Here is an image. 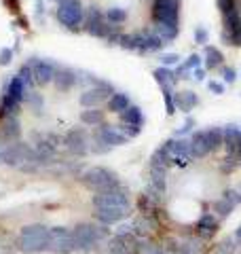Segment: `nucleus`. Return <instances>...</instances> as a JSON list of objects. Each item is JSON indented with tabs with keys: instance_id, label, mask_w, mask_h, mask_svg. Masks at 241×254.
I'll return each mask as SVG.
<instances>
[{
	"instance_id": "obj_1",
	"label": "nucleus",
	"mask_w": 241,
	"mask_h": 254,
	"mask_svg": "<svg viewBox=\"0 0 241 254\" xmlns=\"http://www.w3.org/2000/svg\"><path fill=\"white\" fill-rule=\"evenodd\" d=\"M72 235H74V252H91L95 246L106 242L110 237V231L106 229V225H91V222H80L72 229Z\"/></svg>"
},
{
	"instance_id": "obj_2",
	"label": "nucleus",
	"mask_w": 241,
	"mask_h": 254,
	"mask_svg": "<svg viewBox=\"0 0 241 254\" xmlns=\"http://www.w3.org/2000/svg\"><path fill=\"white\" fill-rule=\"evenodd\" d=\"M49 242H51V233L49 227L45 225H26L19 233L17 240V248L23 254H38L49 250Z\"/></svg>"
},
{
	"instance_id": "obj_3",
	"label": "nucleus",
	"mask_w": 241,
	"mask_h": 254,
	"mask_svg": "<svg viewBox=\"0 0 241 254\" xmlns=\"http://www.w3.org/2000/svg\"><path fill=\"white\" fill-rule=\"evenodd\" d=\"M55 15H58V21L66 30H70V32L83 30L85 6H83L80 0H66V2H60L58 9H55Z\"/></svg>"
},
{
	"instance_id": "obj_4",
	"label": "nucleus",
	"mask_w": 241,
	"mask_h": 254,
	"mask_svg": "<svg viewBox=\"0 0 241 254\" xmlns=\"http://www.w3.org/2000/svg\"><path fill=\"white\" fill-rule=\"evenodd\" d=\"M2 163L13 165V168H23L26 163H36V150L28 142H11L2 150Z\"/></svg>"
},
{
	"instance_id": "obj_5",
	"label": "nucleus",
	"mask_w": 241,
	"mask_h": 254,
	"mask_svg": "<svg viewBox=\"0 0 241 254\" xmlns=\"http://www.w3.org/2000/svg\"><path fill=\"white\" fill-rule=\"evenodd\" d=\"M152 23H167L180 28V0H152Z\"/></svg>"
},
{
	"instance_id": "obj_6",
	"label": "nucleus",
	"mask_w": 241,
	"mask_h": 254,
	"mask_svg": "<svg viewBox=\"0 0 241 254\" xmlns=\"http://www.w3.org/2000/svg\"><path fill=\"white\" fill-rule=\"evenodd\" d=\"M80 182H83V185L89 189V190H93V193H100V190H108V189L120 187L117 174H112L106 168H91V170H87L83 176H80Z\"/></svg>"
},
{
	"instance_id": "obj_7",
	"label": "nucleus",
	"mask_w": 241,
	"mask_h": 254,
	"mask_svg": "<svg viewBox=\"0 0 241 254\" xmlns=\"http://www.w3.org/2000/svg\"><path fill=\"white\" fill-rule=\"evenodd\" d=\"M93 205L95 208H100V205H115V208L129 210V193L125 190L123 185L108 190H100V193L93 195Z\"/></svg>"
},
{
	"instance_id": "obj_8",
	"label": "nucleus",
	"mask_w": 241,
	"mask_h": 254,
	"mask_svg": "<svg viewBox=\"0 0 241 254\" xmlns=\"http://www.w3.org/2000/svg\"><path fill=\"white\" fill-rule=\"evenodd\" d=\"M63 146H66L74 157H85L89 153L91 142H89V136H87V131L83 127H72V129H68L63 133Z\"/></svg>"
},
{
	"instance_id": "obj_9",
	"label": "nucleus",
	"mask_w": 241,
	"mask_h": 254,
	"mask_svg": "<svg viewBox=\"0 0 241 254\" xmlns=\"http://www.w3.org/2000/svg\"><path fill=\"white\" fill-rule=\"evenodd\" d=\"M51 242H49V252L53 254H70L74 252V235L66 227H51Z\"/></svg>"
},
{
	"instance_id": "obj_10",
	"label": "nucleus",
	"mask_w": 241,
	"mask_h": 254,
	"mask_svg": "<svg viewBox=\"0 0 241 254\" xmlns=\"http://www.w3.org/2000/svg\"><path fill=\"white\" fill-rule=\"evenodd\" d=\"M93 140L100 142V144H104V146L112 148V146H123L129 138H127L125 133L119 129V125L102 123V125H98V127L93 129Z\"/></svg>"
},
{
	"instance_id": "obj_11",
	"label": "nucleus",
	"mask_w": 241,
	"mask_h": 254,
	"mask_svg": "<svg viewBox=\"0 0 241 254\" xmlns=\"http://www.w3.org/2000/svg\"><path fill=\"white\" fill-rule=\"evenodd\" d=\"M32 70H34V81L38 87H47L53 83V76H55V64L49 60H38V58H32Z\"/></svg>"
},
{
	"instance_id": "obj_12",
	"label": "nucleus",
	"mask_w": 241,
	"mask_h": 254,
	"mask_svg": "<svg viewBox=\"0 0 241 254\" xmlns=\"http://www.w3.org/2000/svg\"><path fill=\"white\" fill-rule=\"evenodd\" d=\"M53 85L55 89L61 91V93H68L70 89H74L78 85V72L74 68H68V66H60L55 70V76H53Z\"/></svg>"
},
{
	"instance_id": "obj_13",
	"label": "nucleus",
	"mask_w": 241,
	"mask_h": 254,
	"mask_svg": "<svg viewBox=\"0 0 241 254\" xmlns=\"http://www.w3.org/2000/svg\"><path fill=\"white\" fill-rule=\"evenodd\" d=\"M21 138V123L19 119L11 115L0 121V144H11V142H17Z\"/></svg>"
},
{
	"instance_id": "obj_14",
	"label": "nucleus",
	"mask_w": 241,
	"mask_h": 254,
	"mask_svg": "<svg viewBox=\"0 0 241 254\" xmlns=\"http://www.w3.org/2000/svg\"><path fill=\"white\" fill-rule=\"evenodd\" d=\"M127 212L129 210H125V208H115V205H100V208H95V220L102 222V225H119L120 220H123L127 216Z\"/></svg>"
},
{
	"instance_id": "obj_15",
	"label": "nucleus",
	"mask_w": 241,
	"mask_h": 254,
	"mask_svg": "<svg viewBox=\"0 0 241 254\" xmlns=\"http://www.w3.org/2000/svg\"><path fill=\"white\" fill-rule=\"evenodd\" d=\"M214 150L207 142V136H205V129H199V131H192L190 136V155L192 159H205L207 155H212Z\"/></svg>"
},
{
	"instance_id": "obj_16",
	"label": "nucleus",
	"mask_w": 241,
	"mask_h": 254,
	"mask_svg": "<svg viewBox=\"0 0 241 254\" xmlns=\"http://www.w3.org/2000/svg\"><path fill=\"white\" fill-rule=\"evenodd\" d=\"M197 233L201 240H210V237L216 235V231H218V227H220V220L216 218V214H210V212H205V214H201L199 220H197Z\"/></svg>"
},
{
	"instance_id": "obj_17",
	"label": "nucleus",
	"mask_w": 241,
	"mask_h": 254,
	"mask_svg": "<svg viewBox=\"0 0 241 254\" xmlns=\"http://www.w3.org/2000/svg\"><path fill=\"white\" fill-rule=\"evenodd\" d=\"M174 102H176V108L180 113H190L192 108L199 104V98L195 91H174Z\"/></svg>"
},
{
	"instance_id": "obj_18",
	"label": "nucleus",
	"mask_w": 241,
	"mask_h": 254,
	"mask_svg": "<svg viewBox=\"0 0 241 254\" xmlns=\"http://www.w3.org/2000/svg\"><path fill=\"white\" fill-rule=\"evenodd\" d=\"M152 76H155V81L159 83L161 91H174L176 87V81H178V76H176V72H172L170 68L161 66L157 70H152Z\"/></svg>"
},
{
	"instance_id": "obj_19",
	"label": "nucleus",
	"mask_w": 241,
	"mask_h": 254,
	"mask_svg": "<svg viewBox=\"0 0 241 254\" xmlns=\"http://www.w3.org/2000/svg\"><path fill=\"white\" fill-rule=\"evenodd\" d=\"M148 174H150V189L157 193H165L167 189V168L161 165H148Z\"/></svg>"
},
{
	"instance_id": "obj_20",
	"label": "nucleus",
	"mask_w": 241,
	"mask_h": 254,
	"mask_svg": "<svg viewBox=\"0 0 241 254\" xmlns=\"http://www.w3.org/2000/svg\"><path fill=\"white\" fill-rule=\"evenodd\" d=\"M26 91H28V87L23 85V81L21 78L15 74L9 83H6V87H4V93L9 95L11 100H15V102H19V104H23V98H26Z\"/></svg>"
},
{
	"instance_id": "obj_21",
	"label": "nucleus",
	"mask_w": 241,
	"mask_h": 254,
	"mask_svg": "<svg viewBox=\"0 0 241 254\" xmlns=\"http://www.w3.org/2000/svg\"><path fill=\"white\" fill-rule=\"evenodd\" d=\"M106 104H108L110 113L120 115V113H125V110L131 106V98L127 93H123V91H115V93H112V98L106 102Z\"/></svg>"
},
{
	"instance_id": "obj_22",
	"label": "nucleus",
	"mask_w": 241,
	"mask_h": 254,
	"mask_svg": "<svg viewBox=\"0 0 241 254\" xmlns=\"http://www.w3.org/2000/svg\"><path fill=\"white\" fill-rule=\"evenodd\" d=\"M167 43L161 38L159 34H155V32H146V38H144V43L140 45V53H157V51H161L165 47Z\"/></svg>"
},
{
	"instance_id": "obj_23",
	"label": "nucleus",
	"mask_w": 241,
	"mask_h": 254,
	"mask_svg": "<svg viewBox=\"0 0 241 254\" xmlns=\"http://www.w3.org/2000/svg\"><path fill=\"white\" fill-rule=\"evenodd\" d=\"M104 102V98L100 95V91L95 87H89V89H83V93L78 95V104L83 108H98Z\"/></svg>"
},
{
	"instance_id": "obj_24",
	"label": "nucleus",
	"mask_w": 241,
	"mask_h": 254,
	"mask_svg": "<svg viewBox=\"0 0 241 254\" xmlns=\"http://www.w3.org/2000/svg\"><path fill=\"white\" fill-rule=\"evenodd\" d=\"M78 121L87 127H98L104 123V113L100 108H83V113L78 115Z\"/></svg>"
},
{
	"instance_id": "obj_25",
	"label": "nucleus",
	"mask_w": 241,
	"mask_h": 254,
	"mask_svg": "<svg viewBox=\"0 0 241 254\" xmlns=\"http://www.w3.org/2000/svg\"><path fill=\"white\" fill-rule=\"evenodd\" d=\"M23 104H26L34 115H40V110L45 108V98H43V93H38L36 89H28L26 98H23Z\"/></svg>"
},
{
	"instance_id": "obj_26",
	"label": "nucleus",
	"mask_w": 241,
	"mask_h": 254,
	"mask_svg": "<svg viewBox=\"0 0 241 254\" xmlns=\"http://www.w3.org/2000/svg\"><path fill=\"white\" fill-rule=\"evenodd\" d=\"M224 64V55L220 49L216 47H205V70H216V68H222Z\"/></svg>"
},
{
	"instance_id": "obj_27",
	"label": "nucleus",
	"mask_w": 241,
	"mask_h": 254,
	"mask_svg": "<svg viewBox=\"0 0 241 254\" xmlns=\"http://www.w3.org/2000/svg\"><path fill=\"white\" fill-rule=\"evenodd\" d=\"M104 17H106V21L112 28H119L127 21V11L123 9V6H110V9L104 11Z\"/></svg>"
},
{
	"instance_id": "obj_28",
	"label": "nucleus",
	"mask_w": 241,
	"mask_h": 254,
	"mask_svg": "<svg viewBox=\"0 0 241 254\" xmlns=\"http://www.w3.org/2000/svg\"><path fill=\"white\" fill-rule=\"evenodd\" d=\"M224 129V146H227V150L231 148H239L241 144V129L237 125H227L222 127Z\"/></svg>"
},
{
	"instance_id": "obj_29",
	"label": "nucleus",
	"mask_w": 241,
	"mask_h": 254,
	"mask_svg": "<svg viewBox=\"0 0 241 254\" xmlns=\"http://www.w3.org/2000/svg\"><path fill=\"white\" fill-rule=\"evenodd\" d=\"M120 121L123 123H129V125H135V127H142L144 125V115H142V108L140 106H129L125 113H120Z\"/></svg>"
},
{
	"instance_id": "obj_30",
	"label": "nucleus",
	"mask_w": 241,
	"mask_h": 254,
	"mask_svg": "<svg viewBox=\"0 0 241 254\" xmlns=\"http://www.w3.org/2000/svg\"><path fill=\"white\" fill-rule=\"evenodd\" d=\"M233 210H235V205H233L229 199H224V197H220V199H216L212 203V212L216 214V218L218 220H224V218H229Z\"/></svg>"
},
{
	"instance_id": "obj_31",
	"label": "nucleus",
	"mask_w": 241,
	"mask_h": 254,
	"mask_svg": "<svg viewBox=\"0 0 241 254\" xmlns=\"http://www.w3.org/2000/svg\"><path fill=\"white\" fill-rule=\"evenodd\" d=\"M152 32H155V34H159L165 43H172V41H176V38H178L180 28L167 26V23H155V30H152Z\"/></svg>"
},
{
	"instance_id": "obj_32",
	"label": "nucleus",
	"mask_w": 241,
	"mask_h": 254,
	"mask_svg": "<svg viewBox=\"0 0 241 254\" xmlns=\"http://www.w3.org/2000/svg\"><path fill=\"white\" fill-rule=\"evenodd\" d=\"M83 30L87 32V34L95 36V38H104V41H106L108 34H110V32L115 30V28H112L108 21H100V23H95V26H87V28H83Z\"/></svg>"
},
{
	"instance_id": "obj_33",
	"label": "nucleus",
	"mask_w": 241,
	"mask_h": 254,
	"mask_svg": "<svg viewBox=\"0 0 241 254\" xmlns=\"http://www.w3.org/2000/svg\"><path fill=\"white\" fill-rule=\"evenodd\" d=\"M100 21H106V17H104V11L100 9V6H87L85 9V23H83V28L87 26H95V23H100Z\"/></svg>"
},
{
	"instance_id": "obj_34",
	"label": "nucleus",
	"mask_w": 241,
	"mask_h": 254,
	"mask_svg": "<svg viewBox=\"0 0 241 254\" xmlns=\"http://www.w3.org/2000/svg\"><path fill=\"white\" fill-rule=\"evenodd\" d=\"M205 136H207V142H210L212 150H218L224 144V129L222 127H210V129H205Z\"/></svg>"
},
{
	"instance_id": "obj_35",
	"label": "nucleus",
	"mask_w": 241,
	"mask_h": 254,
	"mask_svg": "<svg viewBox=\"0 0 241 254\" xmlns=\"http://www.w3.org/2000/svg\"><path fill=\"white\" fill-rule=\"evenodd\" d=\"M17 76L23 81V85L28 87V89H36V81H34V70H32V64L30 62H26L23 66L19 68V72H17Z\"/></svg>"
},
{
	"instance_id": "obj_36",
	"label": "nucleus",
	"mask_w": 241,
	"mask_h": 254,
	"mask_svg": "<svg viewBox=\"0 0 241 254\" xmlns=\"http://www.w3.org/2000/svg\"><path fill=\"white\" fill-rule=\"evenodd\" d=\"M201 242L199 240H186V242H180L178 244V250L176 254H201Z\"/></svg>"
},
{
	"instance_id": "obj_37",
	"label": "nucleus",
	"mask_w": 241,
	"mask_h": 254,
	"mask_svg": "<svg viewBox=\"0 0 241 254\" xmlns=\"http://www.w3.org/2000/svg\"><path fill=\"white\" fill-rule=\"evenodd\" d=\"M108 252L110 254H131L129 252V246H127L120 237L112 235V240H108Z\"/></svg>"
},
{
	"instance_id": "obj_38",
	"label": "nucleus",
	"mask_w": 241,
	"mask_h": 254,
	"mask_svg": "<svg viewBox=\"0 0 241 254\" xmlns=\"http://www.w3.org/2000/svg\"><path fill=\"white\" fill-rule=\"evenodd\" d=\"M237 252V242H235V237H227V240H222L218 244V248H216V254H235Z\"/></svg>"
},
{
	"instance_id": "obj_39",
	"label": "nucleus",
	"mask_w": 241,
	"mask_h": 254,
	"mask_svg": "<svg viewBox=\"0 0 241 254\" xmlns=\"http://www.w3.org/2000/svg\"><path fill=\"white\" fill-rule=\"evenodd\" d=\"M95 89L100 91V95L104 98V102H108L112 98V93H115V87H112L108 81H102V78H98V83H95Z\"/></svg>"
},
{
	"instance_id": "obj_40",
	"label": "nucleus",
	"mask_w": 241,
	"mask_h": 254,
	"mask_svg": "<svg viewBox=\"0 0 241 254\" xmlns=\"http://www.w3.org/2000/svg\"><path fill=\"white\" fill-rule=\"evenodd\" d=\"M163 102H165V113L167 115H176V102H174V91H163Z\"/></svg>"
},
{
	"instance_id": "obj_41",
	"label": "nucleus",
	"mask_w": 241,
	"mask_h": 254,
	"mask_svg": "<svg viewBox=\"0 0 241 254\" xmlns=\"http://www.w3.org/2000/svg\"><path fill=\"white\" fill-rule=\"evenodd\" d=\"M119 129L125 133L127 138H135V136H140V131H142V127H135V125H129V123H120L119 125Z\"/></svg>"
},
{
	"instance_id": "obj_42",
	"label": "nucleus",
	"mask_w": 241,
	"mask_h": 254,
	"mask_svg": "<svg viewBox=\"0 0 241 254\" xmlns=\"http://www.w3.org/2000/svg\"><path fill=\"white\" fill-rule=\"evenodd\" d=\"M161 64H163L165 68H172L176 64H180V55L178 53H163L161 55Z\"/></svg>"
},
{
	"instance_id": "obj_43",
	"label": "nucleus",
	"mask_w": 241,
	"mask_h": 254,
	"mask_svg": "<svg viewBox=\"0 0 241 254\" xmlns=\"http://www.w3.org/2000/svg\"><path fill=\"white\" fill-rule=\"evenodd\" d=\"M207 41H210V32H207V28L197 26V30H195V43L197 45H207Z\"/></svg>"
},
{
	"instance_id": "obj_44",
	"label": "nucleus",
	"mask_w": 241,
	"mask_h": 254,
	"mask_svg": "<svg viewBox=\"0 0 241 254\" xmlns=\"http://www.w3.org/2000/svg\"><path fill=\"white\" fill-rule=\"evenodd\" d=\"M222 197H224V199H229L233 205H239V203H241V195L237 193L235 189H227V190H222Z\"/></svg>"
},
{
	"instance_id": "obj_45",
	"label": "nucleus",
	"mask_w": 241,
	"mask_h": 254,
	"mask_svg": "<svg viewBox=\"0 0 241 254\" xmlns=\"http://www.w3.org/2000/svg\"><path fill=\"white\" fill-rule=\"evenodd\" d=\"M216 2H218V9H220L222 15L231 13V11L237 6V0H216Z\"/></svg>"
},
{
	"instance_id": "obj_46",
	"label": "nucleus",
	"mask_w": 241,
	"mask_h": 254,
	"mask_svg": "<svg viewBox=\"0 0 241 254\" xmlns=\"http://www.w3.org/2000/svg\"><path fill=\"white\" fill-rule=\"evenodd\" d=\"M13 49H9V47H4V49H0V66H9V64L13 62Z\"/></svg>"
},
{
	"instance_id": "obj_47",
	"label": "nucleus",
	"mask_w": 241,
	"mask_h": 254,
	"mask_svg": "<svg viewBox=\"0 0 241 254\" xmlns=\"http://www.w3.org/2000/svg\"><path fill=\"white\" fill-rule=\"evenodd\" d=\"M222 81L233 85V83L237 81V72H235L233 68H227V66H224V68H222Z\"/></svg>"
},
{
	"instance_id": "obj_48",
	"label": "nucleus",
	"mask_w": 241,
	"mask_h": 254,
	"mask_svg": "<svg viewBox=\"0 0 241 254\" xmlns=\"http://www.w3.org/2000/svg\"><path fill=\"white\" fill-rule=\"evenodd\" d=\"M120 38H123V32H120L119 28H115V30H112L110 34H108L106 41H108V45H119V43H120Z\"/></svg>"
},
{
	"instance_id": "obj_49",
	"label": "nucleus",
	"mask_w": 241,
	"mask_h": 254,
	"mask_svg": "<svg viewBox=\"0 0 241 254\" xmlns=\"http://www.w3.org/2000/svg\"><path fill=\"white\" fill-rule=\"evenodd\" d=\"M207 87H210V91L216 93V95H222L224 93V85L218 83V81H210V83H207Z\"/></svg>"
},
{
	"instance_id": "obj_50",
	"label": "nucleus",
	"mask_w": 241,
	"mask_h": 254,
	"mask_svg": "<svg viewBox=\"0 0 241 254\" xmlns=\"http://www.w3.org/2000/svg\"><path fill=\"white\" fill-rule=\"evenodd\" d=\"M140 254H165L157 246H140Z\"/></svg>"
},
{
	"instance_id": "obj_51",
	"label": "nucleus",
	"mask_w": 241,
	"mask_h": 254,
	"mask_svg": "<svg viewBox=\"0 0 241 254\" xmlns=\"http://www.w3.org/2000/svg\"><path fill=\"white\" fill-rule=\"evenodd\" d=\"M192 125H195V121H192V119L188 117V119H186V123H184V125L180 127V129H178V131H176V136H178V138H180V136H182V133H188Z\"/></svg>"
},
{
	"instance_id": "obj_52",
	"label": "nucleus",
	"mask_w": 241,
	"mask_h": 254,
	"mask_svg": "<svg viewBox=\"0 0 241 254\" xmlns=\"http://www.w3.org/2000/svg\"><path fill=\"white\" fill-rule=\"evenodd\" d=\"M205 72H207L205 68H195V70H192V78H195V81H203Z\"/></svg>"
},
{
	"instance_id": "obj_53",
	"label": "nucleus",
	"mask_w": 241,
	"mask_h": 254,
	"mask_svg": "<svg viewBox=\"0 0 241 254\" xmlns=\"http://www.w3.org/2000/svg\"><path fill=\"white\" fill-rule=\"evenodd\" d=\"M233 237H235V242H237V244H241V225L235 229V235H233Z\"/></svg>"
},
{
	"instance_id": "obj_54",
	"label": "nucleus",
	"mask_w": 241,
	"mask_h": 254,
	"mask_svg": "<svg viewBox=\"0 0 241 254\" xmlns=\"http://www.w3.org/2000/svg\"><path fill=\"white\" fill-rule=\"evenodd\" d=\"M55 2H58V4H60V2H66V0H55Z\"/></svg>"
}]
</instances>
